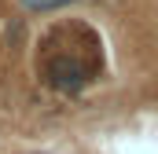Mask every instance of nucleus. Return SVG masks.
I'll return each mask as SVG.
<instances>
[{
  "mask_svg": "<svg viewBox=\"0 0 158 154\" xmlns=\"http://www.w3.org/2000/svg\"><path fill=\"white\" fill-rule=\"evenodd\" d=\"M63 4H70V0H26V7H33V11H48V7H63Z\"/></svg>",
  "mask_w": 158,
  "mask_h": 154,
  "instance_id": "obj_2",
  "label": "nucleus"
},
{
  "mask_svg": "<svg viewBox=\"0 0 158 154\" xmlns=\"http://www.w3.org/2000/svg\"><path fill=\"white\" fill-rule=\"evenodd\" d=\"M44 81L59 92H77L81 84L88 81V66L74 59L70 51H59V55H48L44 59Z\"/></svg>",
  "mask_w": 158,
  "mask_h": 154,
  "instance_id": "obj_1",
  "label": "nucleus"
}]
</instances>
